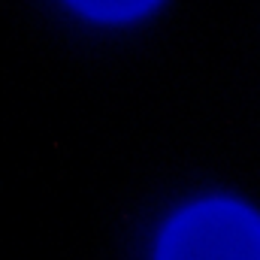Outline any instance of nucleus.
I'll list each match as a JSON object with an SVG mask.
<instances>
[{
	"label": "nucleus",
	"instance_id": "1",
	"mask_svg": "<svg viewBox=\"0 0 260 260\" xmlns=\"http://www.w3.org/2000/svg\"><path fill=\"white\" fill-rule=\"evenodd\" d=\"M157 260H260V215L233 200H206L179 212Z\"/></svg>",
	"mask_w": 260,
	"mask_h": 260
},
{
	"label": "nucleus",
	"instance_id": "2",
	"mask_svg": "<svg viewBox=\"0 0 260 260\" xmlns=\"http://www.w3.org/2000/svg\"><path fill=\"white\" fill-rule=\"evenodd\" d=\"M79 12L91 15V18H103V21H124L133 15L148 12L157 0H70Z\"/></svg>",
	"mask_w": 260,
	"mask_h": 260
}]
</instances>
